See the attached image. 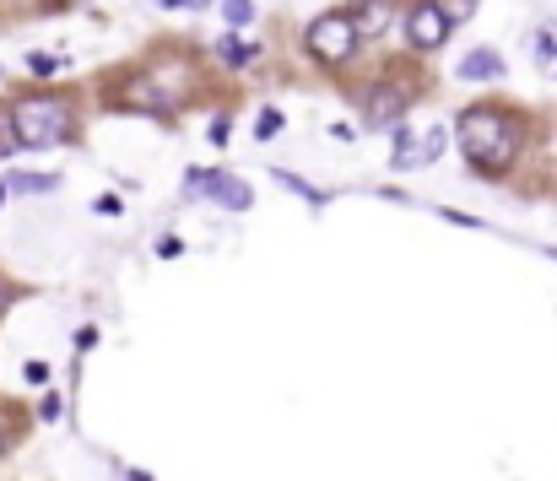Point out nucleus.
<instances>
[{
    "label": "nucleus",
    "mask_w": 557,
    "mask_h": 481,
    "mask_svg": "<svg viewBox=\"0 0 557 481\" xmlns=\"http://www.w3.org/2000/svg\"><path fill=\"white\" fill-rule=\"evenodd\" d=\"M228 28H249V17H255V6H249V0H228Z\"/></svg>",
    "instance_id": "dca6fc26"
},
{
    "label": "nucleus",
    "mask_w": 557,
    "mask_h": 481,
    "mask_svg": "<svg viewBox=\"0 0 557 481\" xmlns=\"http://www.w3.org/2000/svg\"><path fill=\"white\" fill-rule=\"evenodd\" d=\"M6 303H11V292H6V282H0V314H6Z\"/></svg>",
    "instance_id": "412c9836"
},
{
    "label": "nucleus",
    "mask_w": 557,
    "mask_h": 481,
    "mask_svg": "<svg viewBox=\"0 0 557 481\" xmlns=\"http://www.w3.org/2000/svg\"><path fill=\"white\" fill-rule=\"evenodd\" d=\"M276 130H282V114L265 109V114H260V136H276Z\"/></svg>",
    "instance_id": "aec40b11"
},
{
    "label": "nucleus",
    "mask_w": 557,
    "mask_h": 481,
    "mask_svg": "<svg viewBox=\"0 0 557 481\" xmlns=\"http://www.w3.org/2000/svg\"><path fill=\"white\" fill-rule=\"evenodd\" d=\"M303 44H309V55H314V60L341 65V60H352V49H357V28H352L347 11H325V17H314V22H309Z\"/></svg>",
    "instance_id": "7ed1b4c3"
},
{
    "label": "nucleus",
    "mask_w": 557,
    "mask_h": 481,
    "mask_svg": "<svg viewBox=\"0 0 557 481\" xmlns=\"http://www.w3.org/2000/svg\"><path fill=\"white\" fill-rule=\"evenodd\" d=\"M406 38H411V49H439L449 38V22L439 17L433 0H417V6L406 11Z\"/></svg>",
    "instance_id": "39448f33"
},
{
    "label": "nucleus",
    "mask_w": 557,
    "mask_h": 481,
    "mask_svg": "<svg viewBox=\"0 0 557 481\" xmlns=\"http://www.w3.org/2000/svg\"><path fill=\"white\" fill-rule=\"evenodd\" d=\"M0 206H6V184H0Z\"/></svg>",
    "instance_id": "b1692460"
},
{
    "label": "nucleus",
    "mask_w": 557,
    "mask_h": 481,
    "mask_svg": "<svg viewBox=\"0 0 557 481\" xmlns=\"http://www.w3.org/2000/svg\"><path fill=\"white\" fill-rule=\"evenodd\" d=\"M217 55H222V60H228L233 71H238V65H249V60H255V44H244V38H233V33H228V38L217 44Z\"/></svg>",
    "instance_id": "9d476101"
},
{
    "label": "nucleus",
    "mask_w": 557,
    "mask_h": 481,
    "mask_svg": "<svg viewBox=\"0 0 557 481\" xmlns=\"http://www.w3.org/2000/svg\"><path fill=\"white\" fill-rule=\"evenodd\" d=\"M347 17H352L357 38H363V33H384V22H390V6H384V0H363V6L347 11Z\"/></svg>",
    "instance_id": "6e6552de"
},
{
    "label": "nucleus",
    "mask_w": 557,
    "mask_h": 481,
    "mask_svg": "<svg viewBox=\"0 0 557 481\" xmlns=\"http://www.w3.org/2000/svg\"><path fill=\"white\" fill-rule=\"evenodd\" d=\"M455 136H460V152L471 157L482 173H503L514 157V119L503 109H487V103H476L455 119Z\"/></svg>",
    "instance_id": "f257e3e1"
},
{
    "label": "nucleus",
    "mask_w": 557,
    "mask_h": 481,
    "mask_svg": "<svg viewBox=\"0 0 557 481\" xmlns=\"http://www.w3.org/2000/svg\"><path fill=\"white\" fill-rule=\"evenodd\" d=\"M125 476H130V481H152V476H147V471H125Z\"/></svg>",
    "instance_id": "5701e85b"
},
{
    "label": "nucleus",
    "mask_w": 557,
    "mask_h": 481,
    "mask_svg": "<svg viewBox=\"0 0 557 481\" xmlns=\"http://www.w3.org/2000/svg\"><path fill=\"white\" fill-rule=\"evenodd\" d=\"M276 179H282V184H287V190H293V195H303V200H314V206H320V200H325L320 190H314V184H303V179H298V173H287V168H276Z\"/></svg>",
    "instance_id": "f8f14e48"
},
{
    "label": "nucleus",
    "mask_w": 557,
    "mask_h": 481,
    "mask_svg": "<svg viewBox=\"0 0 557 481\" xmlns=\"http://www.w3.org/2000/svg\"><path fill=\"white\" fill-rule=\"evenodd\" d=\"M22 379H28V384H49V363H28V368H22Z\"/></svg>",
    "instance_id": "6ab92c4d"
},
{
    "label": "nucleus",
    "mask_w": 557,
    "mask_h": 481,
    "mask_svg": "<svg viewBox=\"0 0 557 481\" xmlns=\"http://www.w3.org/2000/svg\"><path fill=\"white\" fill-rule=\"evenodd\" d=\"M163 6H184V0H163ZM190 6H206V0H190Z\"/></svg>",
    "instance_id": "4be33fe9"
},
{
    "label": "nucleus",
    "mask_w": 557,
    "mask_h": 481,
    "mask_svg": "<svg viewBox=\"0 0 557 481\" xmlns=\"http://www.w3.org/2000/svg\"><path fill=\"white\" fill-rule=\"evenodd\" d=\"M65 417V400L60 395H44V400H38V422H60Z\"/></svg>",
    "instance_id": "f3484780"
},
{
    "label": "nucleus",
    "mask_w": 557,
    "mask_h": 481,
    "mask_svg": "<svg viewBox=\"0 0 557 481\" xmlns=\"http://www.w3.org/2000/svg\"><path fill=\"white\" fill-rule=\"evenodd\" d=\"M60 65H65V60H60V55H49V49H38V55H28V71H33V76H55Z\"/></svg>",
    "instance_id": "4468645a"
},
{
    "label": "nucleus",
    "mask_w": 557,
    "mask_h": 481,
    "mask_svg": "<svg viewBox=\"0 0 557 481\" xmlns=\"http://www.w3.org/2000/svg\"><path fill=\"white\" fill-rule=\"evenodd\" d=\"M6 190H22V195H49V190H60V179H55V173H11V179H6Z\"/></svg>",
    "instance_id": "1a4fd4ad"
},
{
    "label": "nucleus",
    "mask_w": 557,
    "mask_h": 481,
    "mask_svg": "<svg viewBox=\"0 0 557 481\" xmlns=\"http://www.w3.org/2000/svg\"><path fill=\"white\" fill-rule=\"evenodd\" d=\"M11 152H22V141H17V130H11V109L0 114V157H11Z\"/></svg>",
    "instance_id": "2eb2a0df"
},
{
    "label": "nucleus",
    "mask_w": 557,
    "mask_h": 481,
    "mask_svg": "<svg viewBox=\"0 0 557 481\" xmlns=\"http://www.w3.org/2000/svg\"><path fill=\"white\" fill-rule=\"evenodd\" d=\"M455 76H460V82H498V76H503V55H498V49H471V55L455 65Z\"/></svg>",
    "instance_id": "0eeeda50"
},
{
    "label": "nucleus",
    "mask_w": 557,
    "mask_h": 481,
    "mask_svg": "<svg viewBox=\"0 0 557 481\" xmlns=\"http://www.w3.org/2000/svg\"><path fill=\"white\" fill-rule=\"evenodd\" d=\"M11 130H17L22 146H65L76 136V114L55 92H38V98L11 103Z\"/></svg>",
    "instance_id": "f03ea898"
},
{
    "label": "nucleus",
    "mask_w": 557,
    "mask_h": 481,
    "mask_svg": "<svg viewBox=\"0 0 557 481\" xmlns=\"http://www.w3.org/2000/svg\"><path fill=\"white\" fill-rule=\"evenodd\" d=\"M536 60L541 65H557V28H541L536 33Z\"/></svg>",
    "instance_id": "ddd939ff"
},
{
    "label": "nucleus",
    "mask_w": 557,
    "mask_h": 481,
    "mask_svg": "<svg viewBox=\"0 0 557 481\" xmlns=\"http://www.w3.org/2000/svg\"><path fill=\"white\" fill-rule=\"evenodd\" d=\"M433 6H439V17L449 22V28H455V22H466L471 11H476V0H433Z\"/></svg>",
    "instance_id": "9b49d317"
},
{
    "label": "nucleus",
    "mask_w": 557,
    "mask_h": 481,
    "mask_svg": "<svg viewBox=\"0 0 557 481\" xmlns=\"http://www.w3.org/2000/svg\"><path fill=\"white\" fill-rule=\"evenodd\" d=\"M439 152H444V130H428V141H422V168L439 163Z\"/></svg>",
    "instance_id": "a211bd4d"
},
{
    "label": "nucleus",
    "mask_w": 557,
    "mask_h": 481,
    "mask_svg": "<svg viewBox=\"0 0 557 481\" xmlns=\"http://www.w3.org/2000/svg\"><path fill=\"white\" fill-rule=\"evenodd\" d=\"M401 114H406V92H395V87L368 92V125H374V130L401 125Z\"/></svg>",
    "instance_id": "423d86ee"
},
{
    "label": "nucleus",
    "mask_w": 557,
    "mask_h": 481,
    "mask_svg": "<svg viewBox=\"0 0 557 481\" xmlns=\"http://www.w3.org/2000/svg\"><path fill=\"white\" fill-rule=\"evenodd\" d=\"M190 190L206 195V200H217V206H228V211H249V200H255L244 179L217 173V168H190Z\"/></svg>",
    "instance_id": "20e7f679"
}]
</instances>
